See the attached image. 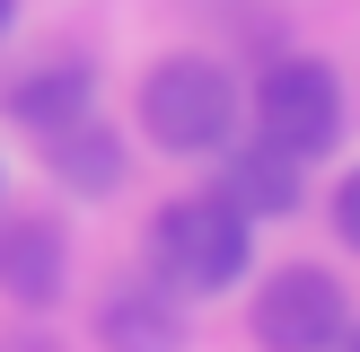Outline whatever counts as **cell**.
Listing matches in <instances>:
<instances>
[{"label":"cell","mask_w":360,"mask_h":352,"mask_svg":"<svg viewBox=\"0 0 360 352\" xmlns=\"http://www.w3.org/2000/svg\"><path fill=\"white\" fill-rule=\"evenodd\" d=\"M255 256V220L229 194H185L150 220V264L167 291H229Z\"/></svg>","instance_id":"obj_1"},{"label":"cell","mask_w":360,"mask_h":352,"mask_svg":"<svg viewBox=\"0 0 360 352\" xmlns=\"http://www.w3.org/2000/svg\"><path fill=\"white\" fill-rule=\"evenodd\" d=\"M141 132L158 150H220L238 132V80L211 53H167L141 80Z\"/></svg>","instance_id":"obj_2"},{"label":"cell","mask_w":360,"mask_h":352,"mask_svg":"<svg viewBox=\"0 0 360 352\" xmlns=\"http://www.w3.org/2000/svg\"><path fill=\"white\" fill-rule=\"evenodd\" d=\"M255 132L273 150H290V158L334 150V132H343V80H334V62H308V53L273 62L255 80Z\"/></svg>","instance_id":"obj_3"},{"label":"cell","mask_w":360,"mask_h":352,"mask_svg":"<svg viewBox=\"0 0 360 352\" xmlns=\"http://www.w3.org/2000/svg\"><path fill=\"white\" fill-rule=\"evenodd\" d=\"M255 334L273 352H326V344H343V282L334 273H316V264H281L273 282H264V299H255Z\"/></svg>","instance_id":"obj_4"},{"label":"cell","mask_w":360,"mask_h":352,"mask_svg":"<svg viewBox=\"0 0 360 352\" xmlns=\"http://www.w3.org/2000/svg\"><path fill=\"white\" fill-rule=\"evenodd\" d=\"M220 150H229V141H220ZM211 194H229L246 220H273V211H290V203H299V158H290V150H273V141L255 132V141H238V150L220 158V185H211Z\"/></svg>","instance_id":"obj_5"},{"label":"cell","mask_w":360,"mask_h":352,"mask_svg":"<svg viewBox=\"0 0 360 352\" xmlns=\"http://www.w3.org/2000/svg\"><path fill=\"white\" fill-rule=\"evenodd\" d=\"M62 273H70V246L53 220H9L0 229V291L27 299V308H44V299H62Z\"/></svg>","instance_id":"obj_6"},{"label":"cell","mask_w":360,"mask_h":352,"mask_svg":"<svg viewBox=\"0 0 360 352\" xmlns=\"http://www.w3.org/2000/svg\"><path fill=\"white\" fill-rule=\"evenodd\" d=\"M0 106H9V123H27L35 141L62 132V123L88 115V70L79 62H44V70H18L9 88H0Z\"/></svg>","instance_id":"obj_7"},{"label":"cell","mask_w":360,"mask_h":352,"mask_svg":"<svg viewBox=\"0 0 360 352\" xmlns=\"http://www.w3.org/2000/svg\"><path fill=\"white\" fill-rule=\"evenodd\" d=\"M44 150H53V176H62L70 194H115L123 185V141L105 132V123H62V132H44Z\"/></svg>","instance_id":"obj_8"},{"label":"cell","mask_w":360,"mask_h":352,"mask_svg":"<svg viewBox=\"0 0 360 352\" xmlns=\"http://www.w3.org/2000/svg\"><path fill=\"white\" fill-rule=\"evenodd\" d=\"M97 334H105V344H176V334H185L176 291H167V282H123V291H105Z\"/></svg>","instance_id":"obj_9"},{"label":"cell","mask_w":360,"mask_h":352,"mask_svg":"<svg viewBox=\"0 0 360 352\" xmlns=\"http://www.w3.org/2000/svg\"><path fill=\"white\" fill-rule=\"evenodd\" d=\"M334 229H343V246H360V168L334 185Z\"/></svg>","instance_id":"obj_10"},{"label":"cell","mask_w":360,"mask_h":352,"mask_svg":"<svg viewBox=\"0 0 360 352\" xmlns=\"http://www.w3.org/2000/svg\"><path fill=\"white\" fill-rule=\"evenodd\" d=\"M9 18H18V0H0V35H9Z\"/></svg>","instance_id":"obj_11"},{"label":"cell","mask_w":360,"mask_h":352,"mask_svg":"<svg viewBox=\"0 0 360 352\" xmlns=\"http://www.w3.org/2000/svg\"><path fill=\"white\" fill-rule=\"evenodd\" d=\"M352 344H360V334H352Z\"/></svg>","instance_id":"obj_12"}]
</instances>
